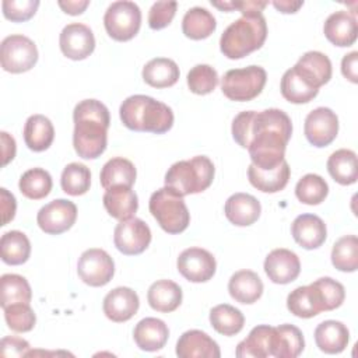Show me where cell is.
<instances>
[{
  "instance_id": "cell-1",
  "label": "cell",
  "mask_w": 358,
  "mask_h": 358,
  "mask_svg": "<svg viewBox=\"0 0 358 358\" xmlns=\"http://www.w3.org/2000/svg\"><path fill=\"white\" fill-rule=\"evenodd\" d=\"M291 134L289 116L277 108L262 112L243 110L232 120L234 140L248 148L252 164L260 169H273L285 159Z\"/></svg>"
},
{
  "instance_id": "cell-2",
  "label": "cell",
  "mask_w": 358,
  "mask_h": 358,
  "mask_svg": "<svg viewBox=\"0 0 358 358\" xmlns=\"http://www.w3.org/2000/svg\"><path fill=\"white\" fill-rule=\"evenodd\" d=\"M73 145L78 157L95 159L103 154L108 144L110 116L108 108L96 99L78 102L73 112Z\"/></svg>"
},
{
  "instance_id": "cell-3",
  "label": "cell",
  "mask_w": 358,
  "mask_h": 358,
  "mask_svg": "<svg viewBox=\"0 0 358 358\" xmlns=\"http://www.w3.org/2000/svg\"><path fill=\"white\" fill-rule=\"evenodd\" d=\"M119 115L122 123L133 131L162 134L173 124V112L168 105L141 94L126 98L120 105Z\"/></svg>"
},
{
  "instance_id": "cell-4",
  "label": "cell",
  "mask_w": 358,
  "mask_h": 358,
  "mask_svg": "<svg viewBox=\"0 0 358 358\" xmlns=\"http://www.w3.org/2000/svg\"><path fill=\"white\" fill-rule=\"evenodd\" d=\"M267 38V22L262 13L243 14L221 35L220 49L228 59H242L260 49Z\"/></svg>"
},
{
  "instance_id": "cell-5",
  "label": "cell",
  "mask_w": 358,
  "mask_h": 358,
  "mask_svg": "<svg viewBox=\"0 0 358 358\" xmlns=\"http://www.w3.org/2000/svg\"><path fill=\"white\" fill-rule=\"evenodd\" d=\"M215 168L206 155H197L190 159L178 161L171 165L165 173V186L185 197L187 194L201 193L213 183Z\"/></svg>"
},
{
  "instance_id": "cell-6",
  "label": "cell",
  "mask_w": 358,
  "mask_h": 358,
  "mask_svg": "<svg viewBox=\"0 0 358 358\" xmlns=\"http://www.w3.org/2000/svg\"><path fill=\"white\" fill-rule=\"evenodd\" d=\"M148 208L159 227L168 234H180L189 227L190 213L183 197L166 186L151 194Z\"/></svg>"
},
{
  "instance_id": "cell-7",
  "label": "cell",
  "mask_w": 358,
  "mask_h": 358,
  "mask_svg": "<svg viewBox=\"0 0 358 358\" xmlns=\"http://www.w3.org/2000/svg\"><path fill=\"white\" fill-rule=\"evenodd\" d=\"M267 73L260 66H248L243 69L228 70L221 81L222 94L236 102L255 99L264 88Z\"/></svg>"
},
{
  "instance_id": "cell-8",
  "label": "cell",
  "mask_w": 358,
  "mask_h": 358,
  "mask_svg": "<svg viewBox=\"0 0 358 358\" xmlns=\"http://www.w3.org/2000/svg\"><path fill=\"white\" fill-rule=\"evenodd\" d=\"M103 25L108 35L119 42L134 38L141 25V11L134 1H113L103 15Z\"/></svg>"
},
{
  "instance_id": "cell-9",
  "label": "cell",
  "mask_w": 358,
  "mask_h": 358,
  "mask_svg": "<svg viewBox=\"0 0 358 358\" xmlns=\"http://www.w3.org/2000/svg\"><path fill=\"white\" fill-rule=\"evenodd\" d=\"M38 62V49L32 39L15 34L8 35L0 45V63L3 70L20 74L31 70Z\"/></svg>"
},
{
  "instance_id": "cell-10",
  "label": "cell",
  "mask_w": 358,
  "mask_h": 358,
  "mask_svg": "<svg viewBox=\"0 0 358 358\" xmlns=\"http://www.w3.org/2000/svg\"><path fill=\"white\" fill-rule=\"evenodd\" d=\"M77 273L87 285L103 287L115 274V263L103 249L92 248L81 253L77 263Z\"/></svg>"
},
{
  "instance_id": "cell-11",
  "label": "cell",
  "mask_w": 358,
  "mask_h": 358,
  "mask_svg": "<svg viewBox=\"0 0 358 358\" xmlns=\"http://www.w3.org/2000/svg\"><path fill=\"white\" fill-rule=\"evenodd\" d=\"M151 242V229L140 218L131 217L120 221L113 231V243L116 249L127 256L143 253Z\"/></svg>"
},
{
  "instance_id": "cell-12",
  "label": "cell",
  "mask_w": 358,
  "mask_h": 358,
  "mask_svg": "<svg viewBox=\"0 0 358 358\" xmlns=\"http://www.w3.org/2000/svg\"><path fill=\"white\" fill-rule=\"evenodd\" d=\"M77 220V206L66 199H56L45 204L36 215L39 228L49 235L69 231Z\"/></svg>"
},
{
  "instance_id": "cell-13",
  "label": "cell",
  "mask_w": 358,
  "mask_h": 358,
  "mask_svg": "<svg viewBox=\"0 0 358 358\" xmlns=\"http://www.w3.org/2000/svg\"><path fill=\"white\" fill-rule=\"evenodd\" d=\"M303 133L312 145L319 148L326 147L337 137L338 117L330 108L319 106L305 117Z\"/></svg>"
},
{
  "instance_id": "cell-14",
  "label": "cell",
  "mask_w": 358,
  "mask_h": 358,
  "mask_svg": "<svg viewBox=\"0 0 358 358\" xmlns=\"http://www.w3.org/2000/svg\"><path fill=\"white\" fill-rule=\"evenodd\" d=\"M178 271L192 282H206L215 274V257L206 249L187 248L176 262Z\"/></svg>"
},
{
  "instance_id": "cell-15",
  "label": "cell",
  "mask_w": 358,
  "mask_h": 358,
  "mask_svg": "<svg viewBox=\"0 0 358 358\" xmlns=\"http://www.w3.org/2000/svg\"><path fill=\"white\" fill-rule=\"evenodd\" d=\"M62 53L71 60H84L95 49V38L90 27L81 22L67 24L59 36Z\"/></svg>"
},
{
  "instance_id": "cell-16",
  "label": "cell",
  "mask_w": 358,
  "mask_h": 358,
  "mask_svg": "<svg viewBox=\"0 0 358 358\" xmlns=\"http://www.w3.org/2000/svg\"><path fill=\"white\" fill-rule=\"evenodd\" d=\"M264 271L275 284H289L301 273L299 257L289 249H274L264 260Z\"/></svg>"
},
{
  "instance_id": "cell-17",
  "label": "cell",
  "mask_w": 358,
  "mask_h": 358,
  "mask_svg": "<svg viewBox=\"0 0 358 358\" xmlns=\"http://www.w3.org/2000/svg\"><path fill=\"white\" fill-rule=\"evenodd\" d=\"M138 306V295L129 287L113 288L106 294L102 303L105 316L116 323L130 320L137 313Z\"/></svg>"
},
{
  "instance_id": "cell-18",
  "label": "cell",
  "mask_w": 358,
  "mask_h": 358,
  "mask_svg": "<svg viewBox=\"0 0 358 358\" xmlns=\"http://www.w3.org/2000/svg\"><path fill=\"white\" fill-rule=\"evenodd\" d=\"M287 308L292 315L303 319H309L320 312H326L323 295L315 282L291 291L287 296Z\"/></svg>"
},
{
  "instance_id": "cell-19",
  "label": "cell",
  "mask_w": 358,
  "mask_h": 358,
  "mask_svg": "<svg viewBox=\"0 0 358 358\" xmlns=\"http://www.w3.org/2000/svg\"><path fill=\"white\" fill-rule=\"evenodd\" d=\"M295 71L313 88L319 90L331 78L330 59L317 50L306 52L294 66Z\"/></svg>"
},
{
  "instance_id": "cell-20",
  "label": "cell",
  "mask_w": 358,
  "mask_h": 358,
  "mask_svg": "<svg viewBox=\"0 0 358 358\" xmlns=\"http://www.w3.org/2000/svg\"><path fill=\"white\" fill-rule=\"evenodd\" d=\"M294 241L303 249H316L322 246L327 236L326 224L315 214H301L291 225Z\"/></svg>"
},
{
  "instance_id": "cell-21",
  "label": "cell",
  "mask_w": 358,
  "mask_h": 358,
  "mask_svg": "<svg viewBox=\"0 0 358 358\" xmlns=\"http://www.w3.org/2000/svg\"><path fill=\"white\" fill-rule=\"evenodd\" d=\"M176 355L179 358H220L218 344L201 330L185 331L176 343Z\"/></svg>"
},
{
  "instance_id": "cell-22",
  "label": "cell",
  "mask_w": 358,
  "mask_h": 358,
  "mask_svg": "<svg viewBox=\"0 0 358 358\" xmlns=\"http://www.w3.org/2000/svg\"><path fill=\"white\" fill-rule=\"evenodd\" d=\"M323 32L327 41L333 45L340 48L351 46L358 35L357 18L345 10H338L326 18Z\"/></svg>"
},
{
  "instance_id": "cell-23",
  "label": "cell",
  "mask_w": 358,
  "mask_h": 358,
  "mask_svg": "<svg viewBox=\"0 0 358 358\" xmlns=\"http://www.w3.org/2000/svg\"><path fill=\"white\" fill-rule=\"evenodd\" d=\"M224 213L231 224L236 227H248L259 220L262 206L252 194L235 193L227 199Z\"/></svg>"
},
{
  "instance_id": "cell-24",
  "label": "cell",
  "mask_w": 358,
  "mask_h": 358,
  "mask_svg": "<svg viewBox=\"0 0 358 358\" xmlns=\"http://www.w3.org/2000/svg\"><path fill=\"white\" fill-rule=\"evenodd\" d=\"M169 337L168 326L164 320L157 317H144L141 319L134 330H133V338L137 344V347L143 351H158L164 348Z\"/></svg>"
},
{
  "instance_id": "cell-25",
  "label": "cell",
  "mask_w": 358,
  "mask_h": 358,
  "mask_svg": "<svg viewBox=\"0 0 358 358\" xmlns=\"http://www.w3.org/2000/svg\"><path fill=\"white\" fill-rule=\"evenodd\" d=\"M305 348L302 331L294 324H280L273 327L271 355L275 358H295Z\"/></svg>"
},
{
  "instance_id": "cell-26",
  "label": "cell",
  "mask_w": 358,
  "mask_h": 358,
  "mask_svg": "<svg viewBox=\"0 0 358 358\" xmlns=\"http://www.w3.org/2000/svg\"><path fill=\"white\" fill-rule=\"evenodd\" d=\"M289 165L284 159L273 169H260L253 164L248 168V178L253 187L264 193H275L282 190L289 180Z\"/></svg>"
},
{
  "instance_id": "cell-27",
  "label": "cell",
  "mask_w": 358,
  "mask_h": 358,
  "mask_svg": "<svg viewBox=\"0 0 358 358\" xmlns=\"http://www.w3.org/2000/svg\"><path fill=\"white\" fill-rule=\"evenodd\" d=\"M102 201L108 214L119 221L131 218L138 208L137 194L131 187L126 186H113L106 189Z\"/></svg>"
},
{
  "instance_id": "cell-28",
  "label": "cell",
  "mask_w": 358,
  "mask_h": 358,
  "mask_svg": "<svg viewBox=\"0 0 358 358\" xmlns=\"http://www.w3.org/2000/svg\"><path fill=\"white\" fill-rule=\"evenodd\" d=\"M350 340L347 326L338 320H324L315 329V343L326 354H340Z\"/></svg>"
},
{
  "instance_id": "cell-29",
  "label": "cell",
  "mask_w": 358,
  "mask_h": 358,
  "mask_svg": "<svg viewBox=\"0 0 358 358\" xmlns=\"http://www.w3.org/2000/svg\"><path fill=\"white\" fill-rule=\"evenodd\" d=\"M229 295L239 303H255L263 294V282L252 270H239L234 273L228 282Z\"/></svg>"
},
{
  "instance_id": "cell-30",
  "label": "cell",
  "mask_w": 358,
  "mask_h": 358,
  "mask_svg": "<svg viewBox=\"0 0 358 358\" xmlns=\"http://www.w3.org/2000/svg\"><path fill=\"white\" fill-rule=\"evenodd\" d=\"M147 301L154 310L169 313L182 303V289L171 280H158L150 285Z\"/></svg>"
},
{
  "instance_id": "cell-31",
  "label": "cell",
  "mask_w": 358,
  "mask_h": 358,
  "mask_svg": "<svg viewBox=\"0 0 358 358\" xmlns=\"http://www.w3.org/2000/svg\"><path fill=\"white\" fill-rule=\"evenodd\" d=\"M55 138V127L43 115H32L24 126V141L35 152L48 150Z\"/></svg>"
},
{
  "instance_id": "cell-32",
  "label": "cell",
  "mask_w": 358,
  "mask_h": 358,
  "mask_svg": "<svg viewBox=\"0 0 358 358\" xmlns=\"http://www.w3.org/2000/svg\"><path fill=\"white\" fill-rule=\"evenodd\" d=\"M136 166L131 161L116 157L109 159L101 169L99 180L103 189H110L113 186L131 187L136 182Z\"/></svg>"
},
{
  "instance_id": "cell-33",
  "label": "cell",
  "mask_w": 358,
  "mask_h": 358,
  "mask_svg": "<svg viewBox=\"0 0 358 358\" xmlns=\"http://www.w3.org/2000/svg\"><path fill=\"white\" fill-rule=\"evenodd\" d=\"M178 64L168 57L151 59L143 67V80L154 88H168L179 80Z\"/></svg>"
},
{
  "instance_id": "cell-34",
  "label": "cell",
  "mask_w": 358,
  "mask_h": 358,
  "mask_svg": "<svg viewBox=\"0 0 358 358\" xmlns=\"http://www.w3.org/2000/svg\"><path fill=\"white\" fill-rule=\"evenodd\" d=\"M271 334L273 327L268 324H259L253 327L249 336L236 345L238 358H266L271 355Z\"/></svg>"
},
{
  "instance_id": "cell-35",
  "label": "cell",
  "mask_w": 358,
  "mask_h": 358,
  "mask_svg": "<svg viewBox=\"0 0 358 358\" xmlns=\"http://www.w3.org/2000/svg\"><path fill=\"white\" fill-rule=\"evenodd\" d=\"M327 171L330 176L340 185H352L358 179L357 154L352 150L340 148L327 159Z\"/></svg>"
},
{
  "instance_id": "cell-36",
  "label": "cell",
  "mask_w": 358,
  "mask_h": 358,
  "mask_svg": "<svg viewBox=\"0 0 358 358\" xmlns=\"http://www.w3.org/2000/svg\"><path fill=\"white\" fill-rule=\"evenodd\" d=\"M217 28L214 15L204 7L189 8L182 20V31L185 36L200 41L208 38Z\"/></svg>"
},
{
  "instance_id": "cell-37",
  "label": "cell",
  "mask_w": 358,
  "mask_h": 358,
  "mask_svg": "<svg viewBox=\"0 0 358 358\" xmlns=\"http://www.w3.org/2000/svg\"><path fill=\"white\" fill-rule=\"evenodd\" d=\"M1 260L10 266L25 263L31 255V243L28 236L21 231H8L0 239Z\"/></svg>"
},
{
  "instance_id": "cell-38",
  "label": "cell",
  "mask_w": 358,
  "mask_h": 358,
  "mask_svg": "<svg viewBox=\"0 0 358 358\" xmlns=\"http://www.w3.org/2000/svg\"><path fill=\"white\" fill-rule=\"evenodd\" d=\"M210 323L217 333L222 336H235L243 329L245 317L235 306L221 303L210 310Z\"/></svg>"
},
{
  "instance_id": "cell-39",
  "label": "cell",
  "mask_w": 358,
  "mask_h": 358,
  "mask_svg": "<svg viewBox=\"0 0 358 358\" xmlns=\"http://www.w3.org/2000/svg\"><path fill=\"white\" fill-rule=\"evenodd\" d=\"M281 95L291 103H306L310 102L319 92V90L310 87L294 67L288 69L280 84Z\"/></svg>"
},
{
  "instance_id": "cell-40",
  "label": "cell",
  "mask_w": 358,
  "mask_h": 358,
  "mask_svg": "<svg viewBox=\"0 0 358 358\" xmlns=\"http://www.w3.org/2000/svg\"><path fill=\"white\" fill-rule=\"evenodd\" d=\"M52 176L42 168H31L20 178V192L31 200L45 199L52 190Z\"/></svg>"
},
{
  "instance_id": "cell-41",
  "label": "cell",
  "mask_w": 358,
  "mask_h": 358,
  "mask_svg": "<svg viewBox=\"0 0 358 358\" xmlns=\"http://www.w3.org/2000/svg\"><path fill=\"white\" fill-rule=\"evenodd\" d=\"M0 291L1 308L18 302L29 303L32 298V291L27 278L20 274H3L0 278Z\"/></svg>"
},
{
  "instance_id": "cell-42",
  "label": "cell",
  "mask_w": 358,
  "mask_h": 358,
  "mask_svg": "<svg viewBox=\"0 0 358 358\" xmlns=\"http://www.w3.org/2000/svg\"><path fill=\"white\" fill-rule=\"evenodd\" d=\"M333 266L345 273H352L358 268V238L355 235L341 236L331 249Z\"/></svg>"
},
{
  "instance_id": "cell-43",
  "label": "cell",
  "mask_w": 358,
  "mask_h": 358,
  "mask_svg": "<svg viewBox=\"0 0 358 358\" xmlns=\"http://www.w3.org/2000/svg\"><path fill=\"white\" fill-rule=\"evenodd\" d=\"M60 185L63 192L70 196L85 194L91 186L90 168L78 162H71L66 165L62 172Z\"/></svg>"
},
{
  "instance_id": "cell-44",
  "label": "cell",
  "mask_w": 358,
  "mask_h": 358,
  "mask_svg": "<svg viewBox=\"0 0 358 358\" xmlns=\"http://www.w3.org/2000/svg\"><path fill=\"white\" fill-rule=\"evenodd\" d=\"M327 194H329L327 182L316 173H306L298 180L295 186V196L303 204L317 206L322 201H324Z\"/></svg>"
},
{
  "instance_id": "cell-45",
  "label": "cell",
  "mask_w": 358,
  "mask_h": 358,
  "mask_svg": "<svg viewBox=\"0 0 358 358\" xmlns=\"http://www.w3.org/2000/svg\"><path fill=\"white\" fill-rule=\"evenodd\" d=\"M218 74L210 64H196L187 73V85L193 94L207 95L215 90Z\"/></svg>"
},
{
  "instance_id": "cell-46",
  "label": "cell",
  "mask_w": 358,
  "mask_h": 358,
  "mask_svg": "<svg viewBox=\"0 0 358 358\" xmlns=\"http://www.w3.org/2000/svg\"><path fill=\"white\" fill-rule=\"evenodd\" d=\"M3 310H4L6 323L13 331L25 333L34 329L36 316L32 308L29 306V303H24V302L13 303L3 308Z\"/></svg>"
},
{
  "instance_id": "cell-47",
  "label": "cell",
  "mask_w": 358,
  "mask_h": 358,
  "mask_svg": "<svg viewBox=\"0 0 358 358\" xmlns=\"http://www.w3.org/2000/svg\"><path fill=\"white\" fill-rule=\"evenodd\" d=\"M38 7V0H3L1 3L4 17L14 22H22L32 18Z\"/></svg>"
},
{
  "instance_id": "cell-48",
  "label": "cell",
  "mask_w": 358,
  "mask_h": 358,
  "mask_svg": "<svg viewBox=\"0 0 358 358\" xmlns=\"http://www.w3.org/2000/svg\"><path fill=\"white\" fill-rule=\"evenodd\" d=\"M315 284L319 287L324 303H326V310H333L344 302L345 298V289L341 282L330 278V277H322L315 281Z\"/></svg>"
},
{
  "instance_id": "cell-49",
  "label": "cell",
  "mask_w": 358,
  "mask_h": 358,
  "mask_svg": "<svg viewBox=\"0 0 358 358\" xmlns=\"http://www.w3.org/2000/svg\"><path fill=\"white\" fill-rule=\"evenodd\" d=\"M176 1H157L148 11V25L151 29H162L168 27L176 13Z\"/></svg>"
},
{
  "instance_id": "cell-50",
  "label": "cell",
  "mask_w": 358,
  "mask_h": 358,
  "mask_svg": "<svg viewBox=\"0 0 358 358\" xmlns=\"http://www.w3.org/2000/svg\"><path fill=\"white\" fill-rule=\"evenodd\" d=\"M29 348L31 347L27 340L15 336H7L1 338V343H0V352L4 358L25 357L29 352Z\"/></svg>"
},
{
  "instance_id": "cell-51",
  "label": "cell",
  "mask_w": 358,
  "mask_h": 358,
  "mask_svg": "<svg viewBox=\"0 0 358 358\" xmlns=\"http://www.w3.org/2000/svg\"><path fill=\"white\" fill-rule=\"evenodd\" d=\"M0 208L3 215L1 225H7L15 215L17 203H15V197L4 187L0 189Z\"/></svg>"
},
{
  "instance_id": "cell-52",
  "label": "cell",
  "mask_w": 358,
  "mask_h": 358,
  "mask_svg": "<svg viewBox=\"0 0 358 358\" xmlns=\"http://www.w3.org/2000/svg\"><path fill=\"white\" fill-rule=\"evenodd\" d=\"M341 73L343 76L350 80L351 83H358V52H350L348 55H344L341 60Z\"/></svg>"
},
{
  "instance_id": "cell-53",
  "label": "cell",
  "mask_w": 358,
  "mask_h": 358,
  "mask_svg": "<svg viewBox=\"0 0 358 358\" xmlns=\"http://www.w3.org/2000/svg\"><path fill=\"white\" fill-rule=\"evenodd\" d=\"M1 137V154H3V166H6L15 157V140L6 131L0 133Z\"/></svg>"
},
{
  "instance_id": "cell-54",
  "label": "cell",
  "mask_w": 358,
  "mask_h": 358,
  "mask_svg": "<svg viewBox=\"0 0 358 358\" xmlns=\"http://www.w3.org/2000/svg\"><path fill=\"white\" fill-rule=\"evenodd\" d=\"M59 7L70 15H78L81 13H84V10L90 6L88 0H67V1H57Z\"/></svg>"
},
{
  "instance_id": "cell-55",
  "label": "cell",
  "mask_w": 358,
  "mask_h": 358,
  "mask_svg": "<svg viewBox=\"0 0 358 358\" xmlns=\"http://www.w3.org/2000/svg\"><path fill=\"white\" fill-rule=\"evenodd\" d=\"M268 4V1H256V0H246V1H234V8L239 10L243 14H256L262 13L263 8Z\"/></svg>"
},
{
  "instance_id": "cell-56",
  "label": "cell",
  "mask_w": 358,
  "mask_h": 358,
  "mask_svg": "<svg viewBox=\"0 0 358 358\" xmlns=\"http://www.w3.org/2000/svg\"><path fill=\"white\" fill-rule=\"evenodd\" d=\"M280 13H284V14H292V13H296L302 6H303V1H289V0H275L271 3Z\"/></svg>"
},
{
  "instance_id": "cell-57",
  "label": "cell",
  "mask_w": 358,
  "mask_h": 358,
  "mask_svg": "<svg viewBox=\"0 0 358 358\" xmlns=\"http://www.w3.org/2000/svg\"><path fill=\"white\" fill-rule=\"evenodd\" d=\"M211 4L222 11H232L234 8V1H211Z\"/></svg>"
}]
</instances>
